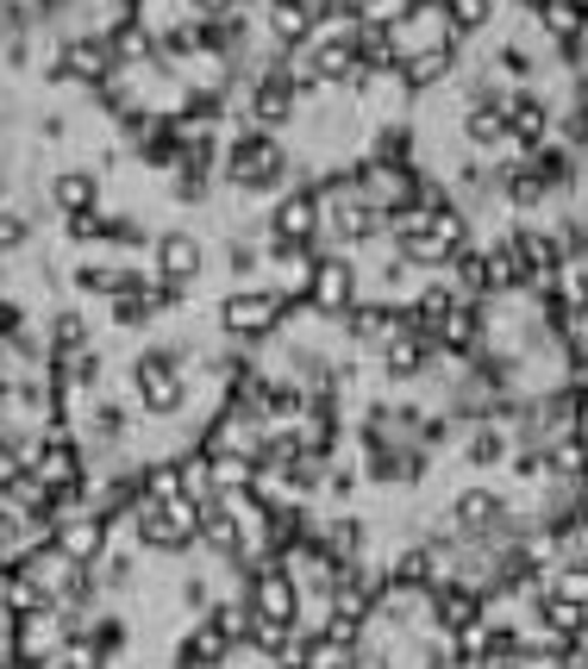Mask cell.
<instances>
[{
  "instance_id": "9a60e30c",
  "label": "cell",
  "mask_w": 588,
  "mask_h": 669,
  "mask_svg": "<svg viewBox=\"0 0 588 669\" xmlns=\"http://www.w3.org/2000/svg\"><path fill=\"white\" fill-rule=\"evenodd\" d=\"M313 13L308 7H301V0H270V38H276V45H313Z\"/></svg>"
},
{
  "instance_id": "cb8c5ba5",
  "label": "cell",
  "mask_w": 588,
  "mask_h": 669,
  "mask_svg": "<svg viewBox=\"0 0 588 669\" xmlns=\"http://www.w3.org/2000/svg\"><path fill=\"white\" fill-rule=\"evenodd\" d=\"M538 620L551 625V632H558V639H570V632H583V607H576V600H563V595H551V589H545V595H538Z\"/></svg>"
},
{
  "instance_id": "7402d4cb",
  "label": "cell",
  "mask_w": 588,
  "mask_h": 669,
  "mask_svg": "<svg viewBox=\"0 0 588 669\" xmlns=\"http://www.w3.org/2000/svg\"><path fill=\"white\" fill-rule=\"evenodd\" d=\"M220 657H226V639L213 625H195L188 645H182V669H220Z\"/></svg>"
},
{
  "instance_id": "b9f144b4",
  "label": "cell",
  "mask_w": 588,
  "mask_h": 669,
  "mask_svg": "<svg viewBox=\"0 0 588 669\" xmlns=\"http://www.w3.org/2000/svg\"><path fill=\"white\" fill-rule=\"evenodd\" d=\"M95 425H101L107 438H120V432H126V407H120V400H107L101 413H95Z\"/></svg>"
},
{
  "instance_id": "484cf974",
  "label": "cell",
  "mask_w": 588,
  "mask_h": 669,
  "mask_svg": "<svg viewBox=\"0 0 588 669\" xmlns=\"http://www.w3.org/2000/svg\"><path fill=\"white\" fill-rule=\"evenodd\" d=\"M445 70H451V50H445V45H426L420 57H408V63H401V75H408L413 88H433V82H445Z\"/></svg>"
},
{
  "instance_id": "e0dca14e",
  "label": "cell",
  "mask_w": 588,
  "mask_h": 669,
  "mask_svg": "<svg viewBox=\"0 0 588 669\" xmlns=\"http://www.w3.org/2000/svg\"><path fill=\"white\" fill-rule=\"evenodd\" d=\"M51 200L70 213V220H76V213H95V175L88 170H63L51 182Z\"/></svg>"
},
{
  "instance_id": "9c48e42d",
  "label": "cell",
  "mask_w": 588,
  "mask_h": 669,
  "mask_svg": "<svg viewBox=\"0 0 588 669\" xmlns=\"http://www.w3.org/2000/svg\"><path fill=\"white\" fill-rule=\"evenodd\" d=\"M351 63H358V50H351V32H333V38H313L308 50V70H301V82H351ZM295 82V88H301Z\"/></svg>"
},
{
  "instance_id": "60d3db41",
  "label": "cell",
  "mask_w": 588,
  "mask_h": 669,
  "mask_svg": "<svg viewBox=\"0 0 588 669\" xmlns=\"http://www.w3.org/2000/svg\"><path fill=\"white\" fill-rule=\"evenodd\" d=\"M513 475H520V482H538V475H551V457H545V450H526V457L513 463Z\"/></svg>"
},
{
  "instance_id": "6da1fadb",
  "label": "cell",
  "mask_w": 588,
  "mask_h": 669,
  "mask_svg": "<svg viewBox=\"0 0 588 669\" xmlns=\"http://www.w3.org/2000/svg\"><path fill=\"white\" fill-rule=\"evenodd\" d=\"M138 538L157 550H182V545H195L201 538V500H145L138 507Z\"/></svg>"
},
{
  "instance_id": "f35d334b",
  "label": "cell",
  "mask_w": 588,
  "mask_h": 669,
  "mask_svg": "<svg viewBox=\"0 0 588 669\" xmlns=\"http://www.w3.org/2000/svg\"><path fill=\"white\" fill-rule=\"evenodd\" d=\"M107 232H113L107 213H76V220H70V238H107Z\"/></svg>"
},
{
  "instance_id": "ee69618b",
  "label": "cell",
  "mask_w": 588,
  "mask_h": 669,
  "mask_svg": "<svg viewBox=\"0 0 588 669\" xmlns=\"http://www.w3.org/2000/svg\"><path fill=\"white\" fill-rule=\"evenodd\" d=\"M232 7H238V0H195V13H201V20H226Z\"/></svg>"
},
{
  "instance_id": "2e32d148",
  "label": "cell",
  "mask_w": 588,
  "mask_h": 669,
  "mask_svg": "<svg viewBox=\"0 0 588 669\" xmlns=\"http://www.w3.org/2000/svg\"><path fill=\"white\" fill-rule=\"evenodd\" d=\"M401 313L395 307H383V300H370V307H351V338H363V345H388L395 332H401Z\"/></svg>"
},
{
  "instance_id": "d6986e66",
  "label": "cell",
  "mask_w": 588,
  "mask_h": 669,
  "mask_svg": "<svg viewBox=\"0 0 588 669\" xmlns=\"http://www.w3.org/2000/svg\"><path fill=\"white\" fill-rule=\"evenodd\" d=\"M201 538L213 550H226V557H238V550H245V532H238V520H232L220 500H213V507H201Z\"/></svg>"
},
{
  "instance_id": "7c38bea8",
  "label": "cell",
  "mask_w": 588,
  "mask_h": 669,
  "mask_svg": "<svg viewBox=\"0 0 588 669\" xmlns=\"http://www.w3.org/2000/svg\"><path fill=\"white\" fill-rule=\"evenodd\" d=\"M295 95H301V88H295L288 75H263V82L251 88V113H257V125H263V132H270V125H282L288 113H295Z\"/></svg>"
},
{
  "instance_id": "8fae6325",
  "label": "cell",
  "mask_w": 588,
  "mask_h": 669,
  "mask_svg": "<svg viewBox=\"0 0 588 669\" xmlns=\"http://www.w3.org/2000/svg\"><path fill=\"white\" fill-rule=\"evenodd\" d=\"M107 70H113V57H107L101 38H76V45H63V57H57L51 75H70V82H107Z\"/></svg>"
},
{
  "instance_id": "d6a6232c",
  "label": "cell",
  "mask_w": 588,
  "mask_h": 669,
  "mask_svg": "<svg viewBox=\"0 0 588 669\" xmlns=\"http://www.w3.org/2000/svg\"><path fill=\"white\" fill-rule=\"evenodd\" d=\"M545 188H551V182H545L538 170H513V175H508V195L520 200V207H533V200H545Z\"/></svg>"
},
{
  "instance_id": "ffe728a7",
  "label": "cell",
  "mask_w": 588,
  "mask_h": 669,
  "mask_svg": "<svg viewBox=\"0 0 588 669\" xmlns=\"http://www.w3.org/2000/svg\"><path fill=\"white\" fill-rule=\"evenodd\" d=\"M476 620H483V607H476L470 589H438V625L445 632H470Z\"/></svg>"
},
{
  "instance_id": "836d02e7",
  "label": "cell",
  "mask_w": 588,
  "mask_h": 669,
  "mask_svg": "<svg viewBox=\"0 0 588 669\" xmlns=\"http://www.w3.org/2000/svg\"><path fill=\"white\" fill-rule=\"evenodd\" d=\"M501 457H508V438H501L495 425H483V432L470 438V463H501Z\"/></svg>"
},
{
  "instance_id": "4fadbf2b",
  "label": "cell",
  "mask_w": 588,
  "mask_h": 669,
  "mask_svg": "<svg viewBox=\"0 0 588 669\" xmlns=\"http://www.w3.org/2000/svg\"><path fill=\"white\" fill-rule=\"evenodd\" d=\"M508 138L520 150H538L545 138H551V113L538 107L533 95H520V100H508Z\"/></svg>"
},
{
  "instance_id": "d4e9b609",
  "label": "cell",
  "mask_w": 588,
  "mask_h": 669,
  "mask_svg": "<svg viewBox=\"0 0 588 669\" xmlns=\"http://www.w3.org/2000/svg\"><path fill=\"white\" fill-rule=\"evenodd\" d=\"M463 132H470V145H501V138H508V107H501V100H483Z\"/></svg>"
},
{
  "instance_id": "8992f818",
  "label": "cell",
  "mask_w": 588,
  "mask_h": 669,
  "mask_svg": "<svg viewBox=\"0 0 588 669\" xmlns=\"http://www.w3.org/2000/svg\"><path fill=\"white\" fill-rule=\"evenodd\" d=\"M251 620L295 632V620H301V595H295V582H288L282 570H263L251 582Z\"/></svg>"
},
{
  "instance_id": "f1b7e54d",
  "label": "cell",
  "mask_w": 588,
  "mask_h": 669,
  "mask_svg": "<svg viewBox=\"0 0 588 669\" xmlns=\"http://www.w3.org/2000/svg\"><path fill=\"white\" fill-rule=\"evenodd\" d=\"M551 595L576 600V607L588 614V563H563V570H558V582H551Z\"/></svg>"
},
{
  "instance_id": "d590c367",
  "label": "cell",
  "mask_w": 588,
  "mask_h": 669,
  "mask_svg": "<svg viewBox=\"0 0 588 669\" xmlns=\"http://www.w3.org/2000/svg\"><path fill=\"white\" fill-rule=\"evenodd\" d=\"M563 300H570V313H588V263L563 270Z\"/></svg>"
},
{
  "instance_id": "603a6c76",
  "label": "cell",
  "mask_w": 588,
  "mask_h": 669,
  "mask_svg": "<svg viewBox=\"0 0 588 669\" xmlns=\"http://www.w3.org/2000/svg\"><path fill=\"white\" fill-rule=\"evenodd\" d=\"M213 488H226V495H245V488H251L257 482V463L251 457H238V450H226V457H213Z\"/></svg>"
},
{
  "instance_id": "4316f807",
  "label": "cell",
  "mask_w": 588,
  "mask_h": 669,
  "mask_svg": "<svg viewBox=\"0 0 588 669\" xmlns=\"http://www.w3.org/2000/svg\"><path fill=\"white\" fill-rule=\"evenodd\" d=\"M376 232H383V213H376V207H358V200H351V207L338 213V238H351V245H358V238H376Z\"/></svg>"
},
{
  "instance_id": "ab89813d",
  "label": "cell",
  "mask_w": 588,
  "mask_h": 669,
  "mask_svg": "<svg viewBox=\"0 0 588 669\" xmlns=\"http://www.w3.org/2000/svg\"><path fill=\"white\" fill-rule=\"evenodd\" d=\"M320 639H326V645H351V639H358V625H351V614L338 607L333 620H326V632H320Z\"/></svg>"
},
{
  "instance_id": "1f68e13d",
  "label": "cell",
  "mask_w": 588,
  "mask_h": 669,
  "mask_svg": "<svg viewBox=\"0 0 588 669\" xmlns=\"http://www.w3.org/2000/svg\"><path fill=\"white\" fill-rule=\"evenodd\" d=\"M451 270H458V282L470 288V295H483V288H488V263H483V250H458V257H451Z\"/></svg>"
},
{
  "instance_id": "5b68a950",
  "label": "cell",
  "mask_w": 588,
  "mask_h": 669,
  "mask_svg": "<svg viewBox=\"0 0 588 669\" xmlns=\"http://www.w3.org/2000/svg\"><path fill=\"white\" fill-rule=\"evenodd\" d=\"M308 300L320 313H351V300H358V270H351V257H320L308 275Z\"/></svg>"
},
{
  "instance_id": "74e56055",
  "label": "cell",
  "mask_w": 588,
  "mask_h": 669,
  "mask_svg": "<svg viewBox=\"0 0 588 669\" xmlns=\"http://www.w3.org/2000/svg\"><path fill=\"white\" fill-rule=\"evenodd\" d=\"M20 245H26V220L0 207V257H7V250H20Z\"/></svg>"
},
{
  "instance_id": "5bb4252c",
  "label": "cell",
  "mask_w": 588,
  "mask_h": 669,
  "mask_svg": "<svg viewBox=\"0 0 588 669\" xmlns=\"http://www.w3.org/2000/svg\"><path fill=\"white\" fill-rule=\"evenodd\" d=\"M451 513H458L463 532H495V525L508 520V507H501V495H495V488H463Z\"/></svg>"
},
{
  "instance_id": "30bf717a",
  "label": "cell",
  "mask_w": 588,
  "mask_h": 669,
  "mask_svg": "<svg viewBox=\"0 0 588 669\" xmlns=\"http://www.w3.org/2000/svg\"><path fill=\"white\" fill-rule=\"evenodd\" d=\"M57 550L70 557V563H95L107 550V513H76V520H63V532H57Z\"/></svg>"
},
{
  "instance_id": "f546056e",
  "label": "cell",
  "mask_w": 588,
  "mask_h": 669,
  "mask_svg": "<svg viewBox=\"0 0 588 669\" xmlns=\"http://www.w3.org/2000/svg\"><path fill=\"white\" fill-rule=\"evenodd\" d=\"M295 457H301V438H295V432H276L270 445L257 450V470H282V463H295Z\"/></svg>"
},
{
  "instance_id": "7a4b0ae2",
  "label": "cell",
  "mask_w": 588,
  "mask_h": 669,
  "mask_svg": "<svg viewBox=\"0 0 588 669\" xmlns=\"http://www.w3.org/2000/svg\"><path fill=\"white\" fill-rule=\"evenodd\" d=\"M282 170H288V157H282V145L270 138V132L238 138V145H232V157H226V182H232V188H251V195L276 188Z\"/></svg>"
},
{
  "instance_id": "277c9868",
  "label": "cell",
  "mask_w": 588,
  "mask_h": 669,
  "mask_svg": "<svg viewBox=\"0 0 588 669\" xmlns=\"http://www.w3.org/2000/svg\"><path fill=\"white\" fill-rule=\"evenodd\" d=\"M138 400L151 407V413H176L182 400H188V382H182L176 357H163V350H151V357H138Z\"/></svg>"
},
{
  "instance_id": "8d00e7d4",
  "label": "cell",
  "mask_w": 588,
  "mask_h": 669,
  "mask_svg": "<svg viewBox=\"0 0 588 669\" xmlns=\"http://www.w3.org/2000/svg\"><path fill=\"white\" fill-rule=\"evenodd\" d=\"M488 13H495V0H451V20H458L463 32H483Z\"/></svg>"
},
{
  "instance_id": "83f0119b",
  "label": "cell",
  "mask_w": 588,
  "mask_h": 669,
  "mask_svg": "<svg viewBox=\"0 0 588 669\" xmlns=\"http://www.w3.org/2000/svg\"><path fill=\"white\" fill-rule=\"evenodd\" d=\"M476 332H483V325H476V313H463V307H451V320L438 325V338H445V350H458V357H463L470 345H476Z\"/></svg>"
},
{
  "instance_id": "7bdbcfd3",
  "label": "cell",
  "mask_w": 588,
  "mask_h": 669,
  "mask_svg": "<svg viewBox=\"0 0 588 669\" xmlns=\"http://www.w3.org/2000/svg\"><path fill=\"white\" fill-rule=\"evenodd\" d=\"M501 70H508V75H533V57H526L520 45H508V50H501Z\"/></svg>"
},
{
  "instance_id": "52a82bcc",
  "label": "cell",
  "mask_w": 588,
  "mask_h": 669,
  "mask_svg": "<svg viewBox=\"0 0 588 669\" xmlns=\"http://www.w3.org/2000/svg\"><path fill=\"white\" fill-rule=\"evenodd\" d=\"M282 320V295H226L220 300V325L232 338H263Z\"/></svg>"
},
{
  "instance_id": "4dcf8cb0",
  "label": "cell",
  "mask_w": 588,
  "mask_h": 669,
  "mask_svg": "<svg viewBox=\"0 0 588 669\" xmlns=\"http://www.w3.org/2000/svg\"><path fill=\"white\" fill-rule=\"evenodd\" d=\"M426 575H433V550H401V557H395V582H401V589H420Z\"/></svg>"
},
{
  "instance_id": "f6af8a7d",
  "label": "cell",
  "mask_w": 588,
  "mask_h": 669,
  "mask_svg": "<svg viewBox=\"0 0 588 669\" xmlns=\"http://www.w3.org/2000/svg\"><path fill=\"white\" fill-rule=\"evenodd\" d=\"M433 669H463V664L451 657V651H438V657H433Z\"/></svg>"
},
{
  "instance_id": "ba28073f",
  "label": "cell",
  "mask_w": 588,
  "mask_h": 669,
  "mask_svg": "<svg viewBox=\"0 0 588 669\" xmlns=\"http://www.w3.org/2000/svg\"><path fill=\"white\" fill-rule=\"evenodd\" d=\"M157 270H163V288H188L195 275H201V238L195 232H163L151 245Z\"/></svg>"
},
{
  "instance_id": "e575fe53",
  "label": "cell",
  "mask_w": 588,
  "mask_h": 669,
  "mask_svg": "<svg viewBox=\"0 0 588 669\" xmlns=\"http://www.w3.org/2000/svg\"><path fill=\"white\" fill-rule=\"evenodd\" d=\"M207 625L232 645V639H245V632H251V614H245V607H213V620H207Z\"/></svg>"
},
{
  "instance_id": "44dd1931",
  "label": "cell",
  "mask_w": 588,
  "mask_h": 669,
  "mask_svg": "<svg viewBox=\"0 0 588 669\" xmlns=\"http://www.w3.org/2000/svg\"><path fill=\"white\" fill-rule=\"evenodd\" d=\"M483 263H488V288H520V282L533 275V270H526V257L513 250V238H508V245H495Z\"/></svg>"
},
{
  "instance_id": "3957f363",
  "label": "cell",
  "mask_w": 588,
  "mask_h": 669,
  "mask_svg": "<svg viewBox=\"0 0 588 669\" xmlns=\"http://www.w3.org/2000/svg\"><path fill=\"white\" fill-rule=\"evenodd\" d=\"M320 232H326V207H320L313 188H301V195H288L276 207V250H313Z\"/></svg>"
},
{
  "instance_id": "ac0fdd59",
  "label": "cell",
  "mask_w": 588,
  "mask_h": 669,
  "mask_svg": "<svg viewBox=\"0 0 588 669\" xmlns=\"http://www.w3.org/2000/svg\"><path fill=\"white\" fill-rule=\"evenodd\" d=\"M383 357H388V375H420V370H426V338L401 325V332L383 345Z\"/></svg>"
}]
</instances>
